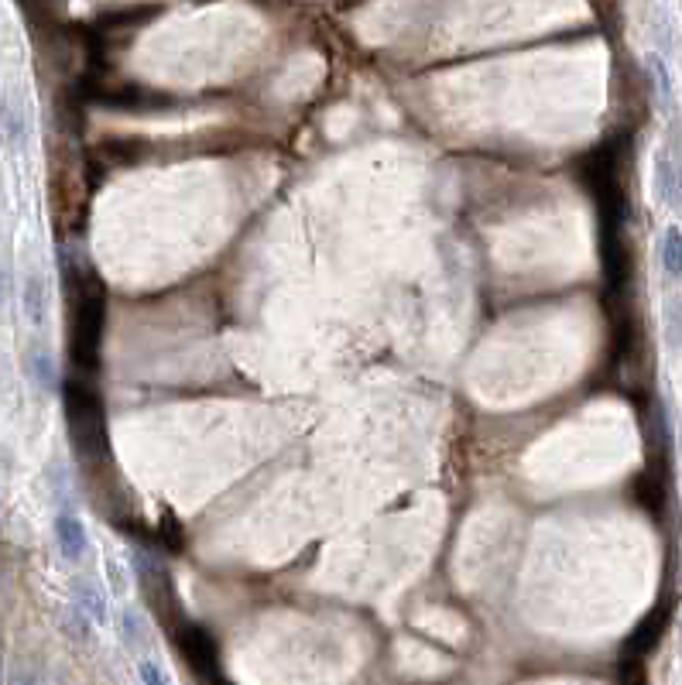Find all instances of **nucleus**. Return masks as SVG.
<instances>
[{
  "label": "nucleus",
  "mask_w": 682,
  "mask_h": 685,
  "mask_svg": "<svg viewBox=\"0 0 682 685\" xmlns=\"http://www.w3.org/2000/svg\"><path fill=\"white\" fill-rule=\"evenodd\" d=\"M662 264L672 278H682V230L669 227L662 237Z\"/></svg>",
  "instance_id": "423d86ee"
},
{
  "label": "nucleus",
  "mask_w": 682,
  "mask_h": 685,
  "mask_svg": "<svg viewBox=\"0 0 682 685\" xmlns=\"http://www.w3.org/2000/svg\"><path fill=\"white\" fill-rule=\"evenodd\" d=\"M31 374H35V381L42 384V388H55V364L48 353H42V350L31 353Z\"/></svg>",
  "instance_id": "1a4fd4ad"
},
{
  "label": "nucleus",
  "mask_w": 682,
  "mask_h": 685,
  "mask_svg": "<svg viewBox=\"0 0 682 685\" xmlns=\"http://www.w3.org/2000/svg\"><path fill=\"white\" fill-rule=\"evenodd\" d=\"M72 593H76V607L83 610L86 617L107 624V596L100 593V586L90 583V579H76V583H72Z\"/></svg>",
  "instance_id": "20e7f679"
},
{
  "label": "nucleus",
  "mask_w": 682,
  "mask_h": 685,
  "mask_svg": "<svg viewBox=\"0 0 682 685\" xmlns=\"http://www.w3.org/2000/svg\"><path fill=\"white\" fill-rule=\"evenodd\" d=\"M665 340L672 350H682V298H672L665 305Z\"/></svg>",
  "instance_id": "6e6552de"
},
{
  "label": "nucleus",
  "mask_w": 682,
  "mask_h": 685,
  "mask_svg": "<svg viewBox=\"0 0 682 685\" xmlns=\"http://www.w3.org/2000/svg\"><path fill=\"white\" fill-rule=\"evenodd\" d=\"M66 405H69V429H72V435H76L79 449L86 453V446H96V453H100L103 418H100V405H96V398L93 394H83L79 388H72Z\"/></svg>",
  "instance_id": "f257e3e1"
},
{
  "label": "nucleus",
  "mask_w": 682,
  "mask_h": 685,
  "mask_svg": "<svg viewBox=\"0 0 682 685\" xmlns=\"http://www.w3.org/2000/svg\"><path fill=\"white\" fill-rule=\"evenodd\" d=\"M120 627H124V644H127V648L138 651V655H148V648H151L148 620H144L134 607H124V614H120Z\"/></svg>",
  "instance_id": "39448f33"
},
{
  "label": "nucleus",
  "mask_w": 682,
  "mask_h": 685,
  "mask_svg": "<svg viewBox=\"0 0 682 685\" xmlns=\"http://www.w3.org/2000/svg\"><path fill=\"white\" fill-rule=\"evenodd\" d=\"M0 131L7 137H21V124H18V114L11 110V103H7L4 90H0Z\"/></svg>",
  "instance_id": "9d476101"
},
{
  "label": "nucleus",
  "mask_w": 682,
  "mask_h": 685,
  "mask_svg": "<svg viewBox=\"0 0 682 685\" xmlns=\"http://www.w3.org/2000/svg\"><path fill=\"white\" fill-rule=\"evenodd\" d=\"M0 298H4V271H0Z\"/></svg>",
  "instance_id": "f8f14e48"
},
{
  "label": "nucleus",
  "mask_w": 682,
  "mask_h": 685,
  "mask_svg": "<svg viewBox=\"0 0 682 685\" xmlns=\"http://www.w3.org/2000/svg\"><path fill=\"white\" fill-rule=\"evenodd\" d=\"M24 316H28L31 326H42L45 322V312H48V295H45V278L38 268H28L24 274Z\"/></svg>",
  "instance_id": "7ed1b4c3"
},
{
  "label": "nucleus",
  "mask_w": 682,
  "mask_h": 685,
  "mask_svg": "<svg viewBox=\"0 0 682 685\" xmlns=\"http://www.w3.org/2000/svg\"><path fill=\"white\" fill-rule=\"evenodd\" d=\"M645 69H648V76H652L659 100H662V103H669V96H672V79H669V69H665L662 55H655V52L648 55V59H645Z\"/></svg>",
  "instance_id": "0eeeda50"
},
{
  "label": "nucleus",
  "mask_w": 682,
  "mask_h": 685,
  "mask_svg": "<svg viewBox=\"0 0 682 685\" xmlns=\"http://www.w3.org/2000/svg\"><path fill=\"white\" fill-rule=\"evenodd\" d=\"M138 668H141V679L148 682V685H155V682H162V679H165L162 668L155 665V658H148V655H141V658H138Z\"/></svg>",
  "instance_id": "9b49d317"
},
{
  "label": "nucleus",
  "mask_w": 682,
  "mask_h": 685,
  "mask_svg": "<svg viewBox=\"0 0 682 685\" xmlns=\"http://www.w3.org/2000/svg\"><path fill=\"white\" fill-rule=\"evenodd\" d=\"M55 542H59V552L66 555L69 562H79L86 555V548H90L86 525L69 511H62L59 518H55Z\"/></svg>",
  "instance_id": "f03ea898"
}]
</instances>
